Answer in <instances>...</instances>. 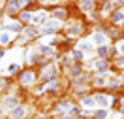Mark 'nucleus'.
I'll list each match as a JSON object with an SVG mask.
<instances>
[{
  "mask_svg": "<svg viewBox=\"0 0 124 119\" xmlns=\"http://www.w3.org/2000/svg\"><path fill=\"white\" fill-rule=\"evenodd\" d=\"M8 28H9V30H13V32H19V30H21V25H19V23H11V25H8Z\"/></svg>",
  "mask_w": 124,
  "mask_h": 119,
  "instance_id": "nucleus-6",
  "label": "nucleus"
},
{
  "mask_svg": "<svg viewBox=\"0 0 124 119\" xmlns=\"http://www.w3.org/2000/svg\"><path fill=\"white\" fill-rule=\"evenodd\" d=\"M79 47H81V49H90V46H88V42H83Z\"/></svg>",
  "mask_w": 124,
  "mask_h": 119,
  "instance_id": "nucleus-15",
  "label": "nucleus"
},
{
  "mask_svg": "<svg viewBox=\"0 0 124 119\" xmlns=\"http://www.w3.org/2000/svg\"><path fill=\"white\" fill-rule=\"evenodd\" d=\"M26 34H28V36H34V34H36V30H34V28H28V30H26Z\"/></svg>",
  "mask_w": 124,
  "mask_h": 119,
  "instance_id": "nucleus-20",
  "label": "nucleus"
},
{
  "mask_svg": "<svg viewBox=\"0 0 124 119\" xmlns=\"http://www.w3.org/2000/svg\"><path fill=\"white\" fill-rule=\"evenodd\" d=\"M118 64H120V66H124V57H122V59H118Z\"/></svg>",
  "mask_w": 124,
  "mask_h": 119,
  "instance_id": "nucleus-22",
  "label": "nucleus"
},
{
  "mask_svg": "<svg viewBox=\"0 0 124 119\" xmlns=\"http://www.w3.org/2000/svg\"><path fill=\"white\" fill-rule=\"evenodd\" d=\"M122 19H124V13H120V11L113 15V21H122Z\"/></svg>",
  "mask_w": 124,
  "mask_h": 119,
  "instance_id": "nucleus-11",
  "label": "nucleus"
},
{
  "mask_svg": "<svg viewBox=\"0 0 124 119\" xmlns=\"http://www.w3.org/2000/svg\"><path fill=\"white\" fill-rule=\"evenodd\" d=\"M41 19H43V11H38V15L34 17V23H39Z\"/></svg>",
  "mask_w": 124,
  "mask_h": 119,
  "instance_id": "nucleus-13",
  "label": "nucleus"
},
{
  "mask_svg": "<svg viewBox=\"0 0 124 119\" xmlns=\"http://www.w3.org/2000/svg\"><path fill=\"white\" fill-rule=\"evenodd\" d=\"M6 106H8V108H13V106H17V100L11 96V98H8V100H6Z\"/></svg>",
  "mask_w": 124,
  "mask_h": 119,
  "instance_id": "nucleus-7",
  "label": "nucleus"
},
{
  "mask_svg": "<svg viewBox=\"0 0 124 119\" xmlns=\"http://www.w3.org/2000/svg\"><path fill=\"white\" fill-rule=\"evenodd\" d=\"M2 57H4V51H0V59H2Z\"/></svg>",
  "mask_w": 124,
  "mask_h": 119,
  "instance_id": "nucleus-24",
  "label": "nucleus"
},
{
  "mask_svg": "<svg viewBox=\"0 0 124 119\" xmlns=\"http://www.w3.org/2000/svg\"><path fill=\"white\" fill-rule=\"evenodd\" d=\"M92 6H94V2H92V0H85V2H83V8H85V9H90Z\"/></svg>",
  "mask_w": 124,
  "mask_h": 119,
  "instance_id": "nucleus-8",
  "label": "nucleus"
},
{
  "mask_svg": "<svg viewBox=\"0 0 124 119\" xmlns=\"http://www.w3.org/2000/svg\"><path fill=\"white\" fill-rule=\"evenodd\" d=\"M9 70H11V72H15V70H19V64H11V66H9Z\"/></svg>",
  "mask_w": 124,
  "mask_h": 119,
  "instance_id": "nucleus-18",
  "label": "nucleus"
},
{
  "mask_svg": "<svg viewBox=\"0 0 124 119\" xmlns=\"http://www.w3.org/2000/svg\"><path fill=\"white\" fill-rule=\"evenodd\" d=\"M79 32H81V28H79V27H75V25H73V27H70V34H71V36H73V34H79Z\"/></svg>",
  "mask_w": 124,
  "mask_h": 119,
  "instance_id": "nucleus-9",
  "label": "nucleus"
},
{
  "mask_svg": "<svg viewBox=\"0 0 124 119\" xmlns=\"http://www.w3.org/2000/svg\"><path fill=\"white\" fill-rule=\"evenodd\" d=\"M2 85H4V81H2V79H0V87H2Z\"/></svg>",
  "mask_w": 124,
  "mask_h": 119,
  "instance_id": "nucleus-25",
  "label": "nucleus"
},
{
  "mask_svg": "<svg viewBox=\"0 0 124 119\" xmlns=\"http://www.w3.org/2000/svg\"><path fill=\"white\" fill-rule=\"evenodd\" d=\"M32 79H34V76H32L30 72H26V74H24L23 78H21V81H23V83H30Z\"/></svg>",
  "mask_w": 124,
  "mask_h": 119,
  "instance_id": "nucleus-3",
  "label": "nucleus"
},
{
  "mask_svg": "<svg viewBox=\"0 0 124 119\" xmlns=\"http://www.w3.org/2000/svg\"><path fill=\"white\" fill-rule=\"evenodd\" d=\"M107 53V47H100V55H105Z\"/></svg>",
  "mask_w": 124,
  "mask_h": 119,
  "instance_id": "nucleus-21",
  "label": "nucleus"
},
{
  "mask_svg": "<svg viewBox=\"0 0 124 119\" xmlns=\"http://www.w3.org/2000/svg\"><path fill=\"white\" fill-rule=\"evenodd\" d=\"M64 119H71V117H64Z\"/></svg>",
  "mask_w": 124,
  "mask_h": 119,
  "instance_id": "nucleus-27",
  "label": "nucleus"
},
{
  "mask_svg": "<svg viewBox=\"0 0 124 119\" xmlns=\"http://www.w3.org/2000/svg\"><path fill=\"white\" fill-rule=\"evenodd\" d=\"M96 102H100V106H107V102H109V100H107V98H105V96H96Z\"/></svg>",
  "mask_w": 124,
  "mask_h": 119,
  "instance_id": "nucleus-5",
  "label": "nucleus"
},
{
  "mask_svg": "<svg viewBox=\"0 0 124 119\" xmlns=\"http://www.w3.org/2000/svg\"><path fill=\"white\" fill-rule=\"evenodd\" d=\"M0 113H2V108H0Z\"/></svg>",
  "mask_w": 124,
  "mask_h": 119,
  "instance_id": "nucleus-28",
  "label": "nucleus"
},
{
  "mask_svg": "<svg viewBox=\"0 0 124 119\" xmlns=\"http://www.w3.org/2000/svg\"><path fill=\"white\" fill-rule=\"evenodd\" d=\"M41 51H43V53H53V49H51V47H41Z\"/></svg>",
  "mask_w": 124,
  "mask_h": 119,
  "instance_id": "nucleus-19",
  "label": "nucleus"
},
{
  "mask_svg": "<svg viewBox=\"0 0 124 119\" xmlns=\"http://www.w3.org/2000/svg\"><path fill=\"white\" fill-rule=\"evenodd\" d=\"M120 51H122V53H124V44H120Z\"/></svg>",
  "mask_w": 124,
  "mask_h": 119,
  "instance_id": "nucleus-23",
  "label": "nucleus"
},
{
  "mask_svg": "<svg viewBox=\"0 0 124 119\" xmlns=\"http://www.w3.org/2000/svg\"><path fill=\"white\" fill-rule=\"evenodd\" d=\"M96 115H98V117H105V115H107V111H105V110H101V111H98Z\"/></svg>",
  "mask_w": 124,
  "mask_h": 119,
  "instance_id": "nucleus-17",
  "label": "nucleus"
},
{
  "mask_svg": "<svg viewBox=\"0 0 124 119\" xmlns=\"http://www.w3.org/2000/svg\"><path fill=\"white\" fill-rule=\"evenodd\" d=\"M94 102H96L94 98H85V100H83V104H85V106H88V108H90V106H94Z\"/></svg>",
  "mask_w": 124,
  "mask_h": 119,
  "instance_id": "nucleus-10",
  "label": "nucleus"
},
{
  "mask_svg": "<svg viewBox=\"0 0 124 119\" xmlns=\"http://www.w3.org/2000/svg\"><path fill=\"white\" fill-rule=\"evenodd\" d=\"M73 57H75V61H81V59H83V53H81V51H75Z\"/></svg>",
  "mask_w": 124,
  "mask_h": 119,
  "instance_id": "nucleus-14",
  "label": "nucleus"
},
{
  "mask_svg": "<svg viewBox=\"0 0 124 119\" xmlns=\"http://www.w3.org/2000/svg\"><path fill=\"white\" fill-rule=\"evenodd\" d=\"M122 115H124V108H122Z\"/></svg>",
  "mask_w": 124,
  "mask_h": 119,
  "instance_id": "nucleus-26",
  "label": "nucleus"
},
{
  "mask_svg": "<svg viewBox=\"0 0 124 119\" xmlns=\"http://www.w3.org/2000/svg\"><path fill=\"white\" fill-rule=\"evenodd\" d=\"M23 115H24V110H23V108H15V110H13V117H23Z\"/></svg>",
  "mask_w": 124,
  "mask_h": 119,
  "instance_id": "nucleus-4",
  "label": "nucleus"
},
{
  "mask_svg": "<svg viewBox=\"0 0 124 119\" xmlns=\"http://www.w3.org/2000/svg\"><path fill=\"white\" fill-rule=\"evenodd\" d=\"M8 42H9L8 34H2V36H0V44H8Z\"/></svg>",
  "mask_w": 124,
  "mask_h": 119,
  "instance_id": "nucleus-12",
  "label": "nucleus"
},
{
  "mask_svg": "<svg viewBox=\"0 0 124 119\" xmlns=\"http://www.w3.org/2000/svg\"><path fill=\"white\" fill-rule=\"evenodd\" d=\"M19 6H21V0H11L8 6V13H13L15 9H19Z\"/></svg>",
  "mask_w": 124,
  "mask_h": 119,
  "instance_id": "nucleus-1",
  "label": "nucleus"
},
{
  "mask_svg": "<svg viewBox=\"0 0 124 119\" xmlns=\"http://www.w3.org/2000/svg\"><path fill=\"white\" fill-rule=\"evenodd\" d=\"M60 110H70V104H68V102L60 104Z\"/></svg>",
  "mask_w": 124,
  "mask_h": 119,
  "instance_id": "nucleus-16",
  "label": "nucleus"
},
{
  "mask_svg": "<svg viewBox=\"0 0 124 119\" xmlns=\"http://www.w3.org/2000/svg\"><path fill=\"white\" fill-rule=\"evenodd\" d=\"M92 42H96V44H100V46H103V44H105V36L98 32V34H94V36H92Z\"/></svg>",
  "mask_w": 124,
  "mask_h": 119,
  "instance_id": "nucleus-2",
  "label": "nucleus"
}]
</instances>
